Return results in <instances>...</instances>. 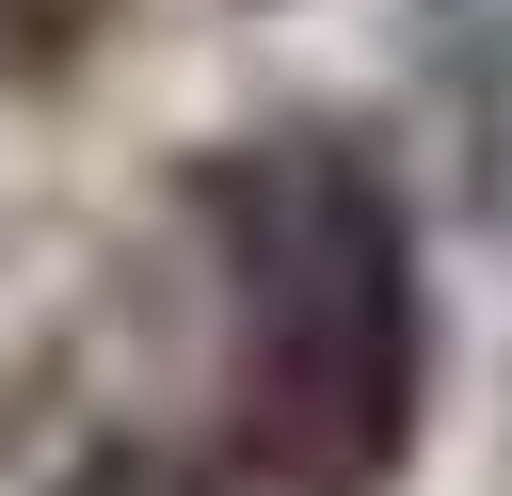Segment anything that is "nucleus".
Wrapping results in <instances>:
<instances>
[{"label": "nucleus", "mask_w": 512, "mask_h": 496, "mask_svg": "<svg viewBox=\"0 0 512 496\" xmlns=\"http://www.w3.org/2000/svg\"><path fill=\"white\" fill-rule=\"evenodd\" d=\"M416 48H432L464 96H496V112H512V0H416Z\"/></svg>", "instance_id": "nucleus-2"}, {"label": "nucleus", "mask_w": 512, "mask_h": 496, "mask_svg": "<svg viewBox=\"0 0 512 496\" xmlns=\"http://www.w3.org/2000/svg\"><path fill=\"white\" fill-rule=\"evenodd\" d=\"M224 240V448L256 496H400L432 400V288L400 176L336 128H240L208 160Z\"/></svg>", "instance_id": "nucleus-1"}, {"label": "nucleus", "mask_w": 512, "mask_h": 496, "mask_svg": "<svg viewBox=\"0 0 512 496\" xmlns=\"http://www.w3.org/2000/svg\"><path fill=\"white\" fill-rule=\"evenodd\" d=\"M48 496H208V480H192L176 448H80V464H64Z\"/></svg>", "instance_id": "nucleus-3"}]
</instances>
